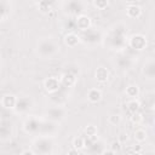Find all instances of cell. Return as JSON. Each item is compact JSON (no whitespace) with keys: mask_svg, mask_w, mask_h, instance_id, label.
<instances>
[{"mask_svg":"<svg viewBox=\"0 0 155 155\" xmlns=\"http://www.w3.org/2000/svg\"><path fill=\"white\" fill-rule=\"evenodd\" d=\"M108 121L111 124V125H119L120 121H121V116L120 115H110Z\"/></svg>","mask_w":155,"mask_h":155,"instance_id":"obj_17","label":"cell"},{"mask_svg":"<svg viewBox=\"0 0 155 155\" xmlns=\"http://www.w3.org/2000/svg\"><path fill=\"white\" fill-rule=\"evenodd\" d=\"M142 120H143V116H142V114L139 113V110H138V111H134V113H132V116H131V121H132L133 124H136V125H139V124L142 122Z\"/></svg>","mask_w":155,"mask_h":155,"instance_id":"obj_16","label":"cell"},{"mask_svg":"<svg viewBox=\"0 0 155 155\" xmlns=\"http://www.w3.org/2000/svg\"><path fill=\"white\" fill-rule=\"evenodd\" d=\"M85 133H86V137H87V138H91L92 140H94V138H96L97 134H98V130H97L96 126L88 125V126L85 127Z\"/></svg>","mask_w":155,"mask_h":155,"instance_id":"obj_11","label":"cell"},{"mask_svg":"<svg viewBox=\"0 0 155 155\" xmlns=\"http://www.w3.org/2000/svg\"><path fill=\"white\" fill-rule=\"evenodd\" d=\"M130 46L133 48V50H137V51H142L147 46V39L144 35L142 34H134L131 36L130 39Z\"/></svg>","mask_w":155,"mask_h":155,"instance_id":"obj_1","label":"cell"},{"mask_svg":"<svg viewBox=\"0 0 155 155\" xmlns=\"http://www.w3.org/2000/svg\"><path fill=\"white\" fill-rule=\"evenodd\" d=\"M21 154H22V155H34L35 151H34V150H30V149H25V150L21 151Z\"/></svg>","mask_w":155,"mask_h":155,"instance_id":"obj_19","label":"cell"},{"mask_svg":"<svg viewBox=\"0 0 155 155\" xmlns=\"http://www.w3.org/2000/svg\"><path fill=\"white\" fill-rule=\"evenodd\" d=\"M94 78L98 82H107L109 79V70L104 67H98L94 71Z\"/></svg>","mask_w":155,"mask_h":155,"instance_id":"obj_5","label":"cell"},{"mask_svg":"<svg viewBox=\"0 0 155 155\" xmlns=\"http://www.w3.org/2000/svg\"><path fill=\"white\" fill-rule=\"evenodd\" d=\"M128 153H136V154H140L142 153V147L140 145H133V149L132 150H128Z\"/></svg>","mask_w":155,"mask_h":155,"instance_id":"obj_18","label":"cell"},{"mask_svg":"<svg viewBox=\"0 0 155 155\" xmlns=\"http://www.w3.org/2000/svg\"><path fill=\"white\" fill-rule=\"evenodd\" d=\"M1 105L6 109H15L16 108V104H17V98L13 96V94H4L1 97V101H0Z\"/></svg>","mask_w":155,"mask_h":155,"instance_id":"obj_3","label":"cell"},{"mask_svg":"<svg viewBox=\"0 0 155 155\" xmlns=\"http://www.w3.org/2000/svg\"><path fill=\"white\" fill-rule=\"evenodd\" d=\"M127 107H128V110H130V111H131V114H132V113H134V111H138V110H139L140 103L137 101V98H134V99H131V101L127 103Z\"/></svg>","mask_w":155,"mask_h":155,"instance_id":"obj_14","label":"cell"},{"mask_svg":"<svg viewBox=\"0 0 155 155\" xmlns=\"http://www.w3.org/2000/svg\"><path fill=\"white\" fill-rule=\"evenodd\" d=\"M108 4H109V0H93V5H94V7L98 8V10H104V8H107Z\"/></svg>","mask_w":155,"mask_h":155,"instance_id":"obj_15","label":"cell"},{"mask_svg":"<svg viewBox=\"0 0 155 155\" xmlns=\"http://www.w3.org/2000/svg\"><path fill=\"white\" fill-rule=\"evenodd\" d=\"M76 27L82 31L87 30L91 27V18L88 16H86V15H80L76 18Z\"/></svg>","mask_w":155,"mask_h":155,"instance_id":"obj_4","label":"cell"},{"mask_svg":"<svg viewBox=\"0 0 155 155\" xmlns=\"http://www.w3.org/2000/svg\"><path fill=\"white\" fill-rule=\"evenodd\" d=\"M147 131L144 128H137L134 131V139L138 142V143H143L147 140Z\"/></svg>","mask_w":155,"mask_h":155,"instance_id":"obj_12","label":"cell"},{"mask_svg":"<svg viewBox=\"0 0 155 155\" xmlns=\"http://www.w3.org/2000/svg\"><path fill=\"white\" fill-rule=\"evenodd\" d=\"M64 42L68 47H75L80 42V36L76 35L75 33H68L64 36Z\"/></svg>","mask_w":155,"mask_h":155,"instance_id":"obj_7","label":"cell"},{"mask_svg":"<svg viewBox=\"0 0 155 155\" xmlns=\"http://www.w3.org/2000/svg\"><path fill=\"white\" fill-rule=\"evenodd\" d=\"M59 86H61V81H59V79H57L54 76H50L44 81V87H45L46 92H48V93L57 92L59 90Z\"/></svg>","mask_w":155,"mask_h":155,"instance_id":"obj_2","label":"cell"},{"mask_svg":"<svg viewBox=\"0 0 155 155\" xmlns=\"http://www.w3.org/2000/svg\"><path fill=\"white\" fill-rule=\"evenodd\" d=\"M126 15L130 18H138L142 15V8L138 5H130L126 8Z\"/></svg>","mask_w":155,"mask_h":155,"instance_id":"obj_9","label":"cell"},{"mask_svg":"<svg viewBox=\"0 0 155 155\" xmlns=\"http://www.w3.org/2000/svg\"><path fill=\"white\" fill-rule=\"evenodd\" d=\"M125 93H126V96L128 98L134 99V98H137L139 96V87L137 85H128L126 87V90H125Z\"/></svg>","mask_w":155,"mask_h":155,"instance_id":"obj_10","label":"cell"},{"mask_svg":"<svg viewBox=\"0 0 155 155\" xmlns=\"http://www.w3.org/2000/svg\"><path fill=\"white\" fill-rule=\"evenodd\" d=\"M87 99L91 103H98L102 99V92L98 88H90L87 92Z\"/></svg>","mask_w":155,"mask_h":155,"instance_id":"obj_8","label":"cell"},{"mask_svg":"<svg viewBox=\"0 0 155 155\" xmlns=\"http://www.w3.org/2000/svg\"><path fill=\"white\" fill-rule=\"evenodd\" d=\"M73 148L76 150H82L85 148V139L82 137H75L73 139Z\"/></svg>","mask_w":155,"mask_h":155,"instance_id":"obj_13","label":"cell"},{"mask_svg":"<svg viewBox=\"0 0 155 155\" xmlns=\"http://www.w3.org/2000/svg\"><path fill=\"white\" fill-rule=\"evenodd\" d=\"M59 81H61V84L64 85L65 87H71V86L75 85V82H76V78H75V75H74L73 73L68 71V73H64V74L61 76Z\"/></svg>","mask_w":155,"mask_h":155,"instance_id":"obj_6","label":"cell"}]
</instances>
